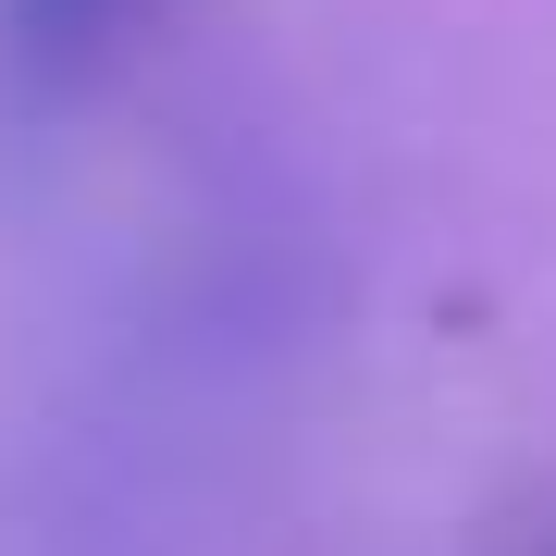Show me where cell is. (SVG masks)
I'll return each mask as SVG.
<instances>
[{
    "label": "cell",
    "instance_id": "6da1fadb",
    "mask_svg": "<svg viewBox=\"0 0 556 556\" xmlns=\"http://www.w3.org/2000/svg\"><path fill=\"white\" fill-rule=\"evenodd\" d=\"M174 0H0V112H62L100 87Z\"/></svg>",
    "mask_w": 556,
    "mask_h": 556
}]
</instances>
